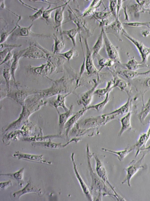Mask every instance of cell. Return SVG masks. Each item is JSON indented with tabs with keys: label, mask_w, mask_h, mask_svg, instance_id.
<instances>
[{
	"label": "cell",
	"mask_w": 150,
	"mask_h": 201,
	"mask_svg": "<svg viewBox=\"0 0 150 201\" xmlns=\"http://www.w3.org/2000/svg\"><path fill=\"white\" fill-rule=\"evenodd\" d=\"M52 82L50 88L39 90V93L43 99L47 98L59 94L71 93L75 90L74 86V79L66 74L61 78L55 80L48 78Z\"/></svg>",
	"instance_id": "1"
},
{
	"label": "cell",
	"mask_w": 150,
	"mask_h": 201,
	"mask_svg": "<svg viewBox=\"0 0 150 201\" xmlns=\"http://www.w3.org/2000/svg\"><path fill=\"white\" fill-rule=\"evenodd\" d=\"M86 151L88 166L92 182L91 193L93 192L94 195L96 194L98 195L97 200H100L102 199L101 195L103 196L110 195L116 198L115 195L112 194L111 190L107 187L104 183V182L96 174L92 169L91 164V159L93 155L90 151L88 145L86 147Z\"/></svg>",
	"instance_id": "2"
},
{
	"label": "cell",
	"mask_w": 150,
	"mask_h": 201,
	"mask_svg": "<svg viewBox=\"0 0 150 201\" xmlns=\"http://www.w3.org/2000/svg\"><path fill=\"white\" fill-rule=\"evenodd\" d=\"M39 90L31 88L22 85L18 81L11 80L9 90L7 92V97L23 105L29 96L38 93Z\"/></svg>",
	"instance_id": "3"
},
{
	"label": "cell",
	"mask_w": 150,
	"mask_h": 201,
	"mask_svg": "<svg viewBox=\"0 0 150 201\" xmlns=\"http://www.w3.org/2000/svg\"><path fill=\"white\" fill-rule=\"evenodd\" d=\"M29 45H33L41 49L45 53L47 61L51 63L55 68V74L64 72V65L67 60L63 57L50 52L42 46L37 41L29 40Z\"/></svg>",
	"instance_id": "4"
},
{
	"label": "cell",
	"mask_w": 150,
	"mask_h": 201,
	"mask_svg": "<svg viewBox=\"0 0 150 201\" xmlns=\"http://www.w3.org/2000/svg\"><path fill=\"white\" fill-rule=\"evenodd\" d=\"M33 25L31 24L27 27H23L18 24L16 28L10 36V39L13 41L16 40L20 37H31L40 39L50 38L52 36L50 34H45L35 33L33 32L31 29Z\"/></svg>",
	"instance_id": "5"
},
{
	"label": "cell",
	"mask_w": 150,
	"mask_h": 201,
	"mask_svg": "<svg viewBox=\"0 0 150 201\" xmlns=\"http://www.w3.org/2000/svg\"><path fill=\"white\" fill-rule=\"evenodd\" d=\"M109 122L106 114L96 117H91L78 123L79 127L85 129L95 128L106 124Z\"/></svg>",
	"instance_id": "6"
},
{
	"label": "cell",
	"mask_w": 150,
	"mask_h": 201,
	"mask_svg": "<svg viewBox=\"0 0 150 201\" xmlns=\"http://www.w3.org/2000/svg\"><path fill=\"white\" fill-rule=\"evenodd\" d=\"M94 85L92 88L87 91L81 94L77 101L78 104L86 108L90 106L93 98L95 91L101 82L99 74L97 75L96 79H93Z\"/></svg>",
	"instance_id": "7"
},
{
	"label": "cell",
	"mask_w": 150,
	"mask_h": 201,
	"mask_svg": "<svg viewBox=\"0 0 150 201\" xmlns=\"http://www.w3.org/2000/svg\"><path fill=\"white\" fill-rule=\"evenodd\" d=\"M146 154L144 153L142 157L138 161H132L129 165L124 169L126 172V176L125 179L122 182L123 184L127 182L128 186L130 187V181L133 177L140 169L144 168L142 164L143 159Z\"/></svg>",
	"instance_id": "8"
},
{
	"label": "cell",
	"mask_w": 150,
	"mask_h": 201,
	"mask_svg": "<svg viewBox=\"0 0 150 201\" xmlns=\"http://www.w3.org/2000/svg\"><path fill=\"white\" fill-rule=\"evenodd\" d=\"M27 69L28 71L34 74L45 77L47 78H48L47 76L55 74L56 71L55 67L48 61L38 66L29 65Z\"/></svg>",
	"instance_id": "9"
},
{
	"label": "cell",
	"mask_w": 150,
	"mask_h": 201,
	"mask_svg": "<svg viewBox=\"0 0 150 201\" xmlns=\"http://www.w3.org/2000/svg\"><path fill=\"white\" fill-rule=\"evenodd\" d=\"M129 83L133 86L138 92L141 93L143 105L144 103V96L145 93L150 89V76L145 77H137L130 80Z\"/></svg>",
	"instance_id": "10"
},
{
	"label": "cell",
	"mask_w": 150,
	"mask_h": 201,
	"mask_svg": "<svg viewBox=\"0 0 150 201\" xmlns=\"http://www.w3.org/2000/svg\"><path fill=\"white\" fill-rule=\"evenodd\" d=\"M123 34L130 40L138 49L142 58L141 62L147 64L148 58L150 55V48L146 47L141 42L129 35L127 33H123Z\"/></svg>",
	"instance_id": "11"
},
{
	"label": "cell",
	"mask_w": 150,
	"mask_h": 201,
	"mask_svg": "<svg viewBox=\"0 0 150 201\" xmlns=\"http://www.w3.org/2000/svg\"><path fill=\"white\" fill-rule=\"evenodd\" d=\"M29 46L22 56V58L34 60L42 59L47 60L45 53L41 49L32 45Z\"/></svg>",
	"instance_id": "12"
},
{
	"label": "cell",
	"mask_w": 150,
	"mask_h": 201,
	"mask_svg": "<svg viewBox=\"0 0 150 201\" xmlns=\"http://www.w3.org/2000/svg\"><path fill=\"white\" fill-rule=\"evenodd\" d=\"M111 71L113 77V79L112 80L113 89L115 88H118L121 91H125L129 97H131L132 85L129 83H127L120 78L114 71Z\"/></svg>",
	"instance_id": "13"
},
{
	"label": "cell",
	"mask_w": 150,
	"mask_h": 201,
	"mask_svg": "<svg viewBox=\"0 0 150 201\" xmlns=\"http://www.w3.org/2000/svg\"><path fill=\"white\" fill-rule=\"evenodd\" d=\"M96 162V170L98 175L105 182L107 183L110 186L112 190L113 191L116 197L119 196L115 191L114 187L111 184L108 179L106 170L103 164L98 156L93 154Z\"/></svg>",
	"instance_id": "14"
},
{
	"label": "cell",
	"mask_w": 150,
	"mask_h": 201,
	"mask_svg": "<svg viewBox=\"0 0 150 201\" xmlns=\"http://www.w3.org/2000/svg\"><path fill=\"white\" fill-rule=\"evenodd\" d=\"M102 30L106 50L108 56L110 58L114 60L115 62L121 63L119 55L117 50L108 39L103 30Z\"/></svg>",
	"instance_id": "15"
},
{
	"label": "cell",
	"mask_w": 150,
	"mask_h": 201,
	"mask_svg": "<svg viewBox=\"0 0 150 201\" xmlns=\"http://www.w3.org/2000/svg\"><path fill=\"white\" fill-rule=\"evenodd\" d=\"M86 53L85 59V68L87 74L90 75H97L100 72L94 65L91 52L87 43H86Z\"/></svg>",
	"instance_id": "16"
},
{
	"label": "cell",
	"mask_w": 150,
	"mask_h": 201,
	"mask_svg": "<svg viewBox=\"0 0 150 201\" xmlns=\"http://www.w3.org/2000/svg\"><path fill=\"white\" fill-rule=\"evenodd\" d=\"M86 111L85 108H83L73 115L66 123L64 128L65 130V135L67 139H69V134L70 130Z\"/></svg>",
	"instance_id": "17"
},
{
	"label": "cell",
	"mask_w": 150,
	"mask_h": 201,
	"mask_svg": "<svg viewBox=\"0 0 150 201\" xmlns=\"http://www.w3.org/2000/svg\"><path fill=\"white\" fill-rule=\"evenodd\" d=\"M27 50V48L21 50L15 51L13 55V58L11 61L10 68L13 80L15 82L16 81L15 78L16 71L19 66V61L22 58V56Z\"/></svg>",
	"instance_id": "18"
},
{
	"label": "cell",
	"mask_w": 150,
	"mask_h": 201,
	"mask_svg": "<svg viewBox=\"0 0 150 201\" xmlns=\"http://www.w3.org/2000/svg\"><path fill=\"white\" fill-rule=\"evenodd\" d=\"M67 3H66L63 6L56 10L54 17L53 28L57 33L59 32L62 35V26L64 19V12Z\"/></svg>",
	"instance_id": "19"
},
{
	"label": "cell",
	"mask_w": 150,
	"mask_h": 201,
	"mask_svg": "<svg viewBox=\"0 0 150 201\" xmlns=\"http://www.w3.org/2000/svg\"><path fill=\"white\" fill-rule=\"evenodd\" d=\"M74 153H73L72 154L71 158L73 162L74 169V172H75V174L77 178V179L79 181L83 192L86 195V197L89 200H92V197L91 196V195L89 188L86 184L83 181L80 175L79 174L77 169L76 165L74 159Z\"/></svg>",
	"instance_id": "20"
},
{
	"label": "cell",
	"mask_w": 150,
	"mask_h": 201,
	"mask_svg": "<svg viewBox=\"0 0 150 201\" xmlns=\"http://www.w3.org/2000/svg\"><path fill=\"white\" fill-rule=\"evenodd\" d=\"M13 156L15 157H17L19 159H23L48 164H51L50 162H47L43 159V155L38 156L24 154L18 151L15 152L13 154Z\"/></svg>",
	"instance_id": "21"
},
{
	"label": "cell",
	"mask_w": 150,
	"mask_h": 201,
	"mask_svg": "<svg viewBox=\"0 0 150 201\" xmlns=\"http://www.w3.org/2000/svg\"><path fill=\"white\" fill-rule=\"evenodd\" d=\"M117 75L129 80L142 75H148V71L144 72H138L127 69L119 70L115 72Z\"/></svg>",
	"instance_id": "22"
},
{
	"label": "cell",
	"mask_w": 150,
	"mask_h": 201,
	"mask_svg": "<svg viewBox=\"0 0 150 201\" xmlns=\"http://www.w3.org/2000/svg\"><path fill=\"white\" fill-rule=\"evenodd\" d=\"M73 105L70 106L69 110L65 113H60L58 112L59 115V134H61L64 128L65 124L69 118L73 115Z\"/></svg>",
	"instance_id": "23"
},
{
	"label": "cell",
	"mask_w": 150,
	"mask_h": 201,
	"mask_svg": "<svg viewBox=\"0 0 150 201\" xmlns=\"http://www.w3.org/2000/svg\"><path fill=\"white\" fill-rule=\"evenodd\" d=\"M131 110L126 115L121 118L120 122L121 124V128L119 133L118 136H121L127 130L132 129V127L131 124Z\"/></svg>",
	"instance_id": "24"
},
{
	"label": "cell",
	"mask_w": 150,
	"mask_h": 201,
	"mask_svg": "<svg viewBox=\"0 0 150 201\" xmlns=\"http://www.w3.org/2000/svg\"><path fill=\"white\" fill-rule=\"evenodd\" d=\"M71 93H69L65 94H59L58 95L56 100L50 102V104L52 106L54 107L59 111L58 108L60 107L63 108L65 112L68 111L69 108L65 104L66 98Z\"/></svg>",
	"instance_id": "25"
},
{
	"label": "cell",
	"mask_w": 150,
	"mask_h": 201,
	"mask_svg": "<svg viewBox=\"0 0 150 201\" xmlns=\"http://www.w3.org/2000/svg\"><path fill=\"white\" fill-rule=\"evenodd\" d=\"M132 101L131 97H128L127 101L124 104L118 108L108 114L114 115L116 117L118 116L127 114L131 110Z\"/></svg>",
	"instance_id": "26"
},
{
	"label": "cell",
	"mask_w": 150,
	"mask_h": 201,
	"mask_svg": "<svg viewBox=\"0 0 150 201\" xmlns=\"http://www.w3.org/2000/svg\"><path fill=\"white\" fill-rule=\"evenodd\" d=\"M34 192L39 195L40 193V189H37L31 184L29 181L27 184L23 189L14 193L13 195L15 197L18 198L22 195L28 193Z\"/></svg>",
	"instance_id": "27"
},
{
	"label": "cell",
	"mask_w": 150,
	"mask_h": 201,
	"mask_svg": "<svg viewBox=\"0 0 150 201\" xmlns=\"http://www.w3.org/2000/svg\"><path fill=\"white\" fill-rule=\"evenodd\" d=\"M95 128L85 129L81 128L77 122L69 132V136L74 137H79L84 136Z\"/></svg>",
	"instance_id": "28"
},
{
	"label": "cell",
	"mask_w": 150,
	"mask_h": 201,
	"mask_svg": "<svg viewBox=\"0 0 150 201\" xmlns=\"http://www.w3.org/2000/svg\"><path fill=\"white\" fill-rule=\"evenodd\" d=\"M150 136V126L147 132L142 134L140 136L136 144L134 145L136 150L135 157L137 156L143 146H145Z\"/></svg>",
	"instance_id": "29"
},
{
	"label": "cell",
	"mask_w": 150,
	"mask_h": 201,
	"mask_svg": "<svg viewBox=\"0 0 150 201\" xmlns=\"http://www.w3.org/2000/svg\"><path fill=\"white\" fill-rule=\"evenodd\" d=\"M31 144L35 146H40L46 148L50 149H57L65 147V144L62 145V143H56L52 142L51 140L48 141L32 142Z\"/></svg>",
	"instance_id": "30"
},
{
	"label": "cell",
	"mask_w": 150,
	"mask_h": 201,
	"mask_svg": "<svg viewBox=\"0 0 150 201\" xmlns=\"http://www.w3.org/2000/svg\"><path fill=\"white\" fill-rule=\"evenodd\" d=\"M125 65L127 69L133 71H136L140 69L149 67L147 64L142 63L141 62H138L134 58L129 60L125 64Z\"/></svg>",
	"instance_id": "31"
},
{
	"label": "cell",
	"mask_w": 150,
	"mask_h": 201,
	"mask_svg": "<svg viewBox=\"0 0 150 201\" xmlns=\"http://www.w3.org/2000/svg\"><path fill=\"white\" fill-rule=\"evenodd\" d=\"M53 35L54 43L52 48V52L54 54H58L61 53L64 49L65 43L63 40H61L59 39L57 34H53Z\"/></svg>",
	"instance_id": "32"
},
{
	"label": "cell",
	"mask_w": 150,
	"mask_h": 201,
	"mask_svg": "<svg viewBox=\"0 0 150 201\" xmlns=\"http://www.w3.org/2000/svg\"><path fill=\"white\" fill-rule=\"evenodd\" d=\"M134 149V147L133 146L131 147L127 148L124 150L119 151H112L104 148H103L101 149L105 151L116 155L118 156L119 160L120 161H122Z\"/></svg>",
	"instance_id": "33"
},
{
	"label": "cell",
	"mask_w": 150,
	"mask_h": 201,
	"mask_svg": "<svg viewBox=\"0 0 150 201\" xmlns=\"http://www.w3.org/2000/svg\"><path fill=\"white\" fill-rule=\"evenodd\" d=\"M60 138L63 139L64 137L61 135H49L45 136H34L30 137H25L23 138V140L28 142H37L45 141L46 140H51V139Z\"/></svg>",
	"instance_id": "34"
},
{
	"label": "cell",
	"mask_w": 150,
	"mask_h": 201,
	"mask_svg": "<svg viewBox=\"0 0 150 201\" xmlns=\"http://www.w3.org/2000/svg\"><path fill=\"white\" fill-rule=\"evenodd\" d=\"M110 92H109L107 94L105 99L102 101L95 105L89 106L87 108H84L86 111L89 110L93 109L99 112L102 110L109 101Z\"/></svg>",
	"instance_id": "35"
},
{
	"label": "cell",
	"mask_w": 150,
	"mask_h": 201,
	"mask_svg": "<svg viewBox=\"0 0 150 201\" xmlns=\"http://www.w3.org/2000/svg\"><path fill=\"white\" fill-rule=\"evenodd\" d=\"M2 75L5 81L6 90L8 92L10 89V83L12 77L11 70L9 67H5L2 69Z\"/></svg>",
	"instance_id": "36"
},
{
	"label": "cell",
	"mask_w": 150,
	"mask_h": 201,
	"mask_svg": "<svg viewBox=\"0 0 150 201\" xmlns=\"http://www.w3.org/2000/svg\"><path fill=\"white\" fill-rule=\"evenodd\" d=\"M24 168L20 169L19 171L13 173L1 174V176L9 177L13 179H16L18 182L20 186L22 187L24 183L23 180Z\"/></svg>",
	"instance_id": "37"
},
{
	"label": "cell",
	"mask_w": 150,
	"mask_h": 201,
	"mask_svg": "<svg viewBox=\"0 0 150 201\" xmlns=\"http://www.w3.org/2000/svg\"><path fill=\"white\" fill-rule=\"evenodd\" d=\"M149 113H150V99L145 104H144L143 105L142 110L138 115V117L140 122L142 123Z\"/></svg>",
	"instance_id": "38"
},
{
	"label": "cell",
	"mask_w": 150,
	"mask_h": 201,
	"mask_svg": "<svg viewBox=\"0 0 150 201\" xmlns=\"http://www.w3.org/2000/svg\"><path fill=\"white\" fill-rule=\"evenodd\" d=\"M113 86L112 81H109L107 83V86L105 88L96 90L95 91L94 94L99 97L105 96L108 93L110 92L113 89Z\"/></svg>",
	"instance_id": "39"
},
{
	"label": "cell",
	"mask_w": 150,
	"mask_h": 201,
	"mask_svg": "<svg viewBox=\"0 0 150 201\" xmlns=\"http://www.w3.org/2000/svg\"><path fill=\"white\" fill-rule=\"evenodd\" d=\"M103 32L102 30L100 36L93 47V56L95 57L97 55L102 48L103 45Z\"/></svg>",
	"instance_id": "40"
},
{
	"label": "cell",
	"mask_w": 150,
	"mask_h": 201,
	"mask_svg": "<svg viewBox=\"0 0 150 201\" xmlns=\"http://www.w3.org/2000/svg\"><path fill=\"white\" fill-rule=\"evenodd\" d=\"M62 56L64 58L67 60L69 61L78 56L79 54L77 50L72 48L69 50L63 53H60L57 54Z\"/></svg>",
	"instance_id": "41"
},
{
	"label": "cell",
	"mask_w": 150,
	"mask_h": 201,
	"mask_svg": "<svg viewBox=\"0 0 150 201\" xmlns=\"http://www.w3.org/2000/svg\"><path fill=\"white\" fill-rule=\"evenodd\" d=\"M115 62L113 60L109 58L106 59L103 58L100 59L99 62V64L101 67L99 70V72L104 67H110L113 66Z\"/></svg>",
	"instance_id": "42"
},
{
	"label": "cell",
	"mask_w": 150,
	"mask_h": 201,
	"mask_svg": "<svg viewBox=\"0 0 150 201\" xmlns=\"http://www.w3.org/2000/svg\"><path fill=\"white\" fill-rule=\"evenodd\" d=\"M64 4L50 9V8L51 7V5H50L44 11L42 17L43 18L46 20V22L47 24H48V21L49 19L51 17L52 12L55 10H57L63 6Z\"/></svg>",
	"instance_id": "43"
},
{
	"label": "cell",
	"mask_w": 150,
	"mask_h": 201,
	"mask_svg": "<svg viewBox=\"0 0 150 201\" xmlns=\"http://www.w3.org/2000/svg\"><path fill=\"white\" fill-rule=\"evenodd\" d=\"M21 19V16L19 17V18L18 20L16 25L15 27L13 28L12 30L9 32L7 31H5L1 33V40H0V44L4 43V42L6 41L7 39L9 36L14 31L15 29L17 27V24L18 22Z\"/></svg>",
	"instance_id": "44"
},
{
	"label": "cell",
	"mask_w": 150,
	"mask_h": 201,
	"mask_svg": "<svg viewBox=\"0 0 150 201\" xmlns=\"http://www.w3.org/2000/svg\"><path fill=\"white\" fill-rule=\"evenodd\" d=\"M78 29H72L69 30L64 31L62 34L68 36L72 40L73 44L75 46L76 45L75 39L76 34L79 32Z\"/></svg>",
	"instance_id": "45"
},
{
	"label": "cell",
	"mask_w": 150,
	"mask_h": 201,
	"mask_svg": "<svg viewBox=\"0 0 150 201\" xmlns=\"http://www.w3.org/2000/svg\"><path fill=\"white\" fill-rule=\"evenodd\" d=\"M123 24L127 26L133 27H148L150 30V22L144 23L137 22H127L124 23Z\"/></svg>",
	"instance_id": "46"
},
{
	"label": "cell",
	"mask_w": 150,
	"mask_h": 201,
	"mask_svg": "<svg viewBox=\"0 0 150 201\" xmlns=\"http://www.w3.org/2000/svg\"><path fill=\"white\" fill-rule=\"evenodd\" d=\"M44 7H42L40 9L38 10L36 12L33 14L30 15L29 17L30 20L34 22L35 20L42 17L44 11L46 9Z\"/></svg>",
	"instance_id": "47"
},
{
	"label": "cell",
	"mask_w": 150,
	"mask_h": 201,
	"mask_svg": "<svg viewBox=\"0 0 150 201\" xmlns=\"http://www.w3.org/2000/svg\"><path fill=\"white\" fill-rule=\"evenodd\" d=\"M137 3L141 7L143 11L142 13L145 12L146 10L150 9V0H136Z\"/></svg>",
	"instance_id": "48"
},
{
	"label": "cell",
	"mask_w": 150,
	"mask_h": 201,
	"mask_svg": "<svg viewBox=\"0 0 150 201\" xmlns=\"http://www.w3.org/2000/svg\"><path fill=\"white\" fill-rule=\"evenodd\" d=\"M15 48H6L4 49L0 52V62H1L7 56L10 51H12Z\"/></svg>",
	"instance_id": "49"
},
{
	"label": "cell",
	"mask_w": 150,
	"mask_h": 201,
	"mask_svg": "<svg viewBox=\"0 0 150 201\" xmlns=\"http://www.w3.org/2000/svg\"><path fill=\"white\" fill-rule=\"evenodd\" d=\"M22 46L21 45H10L4 43L0 44V51L6 48H19Z\"/></svg>",
	"instance_id": "50"
},
{
	"label": "cell",
	"mask_w": 150,
	"mask_h": 201,
	"mask_svg": "<svg viewBox=\"0 0 150 201\" xmlns=\"http://www.w3.org/2000/svg\"><path fill=\"white\" fill-rule=\"evenodd\" d=\"M110 14L109 13H96L95 15L99 18H104L110 16Z\"/></svg>",
	"instance_id": "51"
},
{
	"label": "cell",
	"mask_w": 150,
	"mask_h": 201,
	"mask_svg": "<svg viewBox=\"0 0 150 201\" xmlns=\"http://www.w3.org/2000/svg\"><path fill=\"white\" fill-rule=\"evenodd\" d=\"M11 185L12 182L11 180H9L8 181L5 182H1L0 187L1 188L4 189Z\"/></svg>",
	"instance_id": "52"
},
{
	"label": "cell",
	"mask_w": 150,
	"mask_h": 201,
	"mask_svg": "<svg viewBox=\"0 0 150 201\" xmlns=\"http://www.w3.org/2000/svg\"><path fill=\"white\" fill-rule=\"evenodd\" d=\"M116 1H112L110 4V9L112 13L115 15L116 14V7L117 6Z\"/></svg>",
	"instance_id": "53"
},
{
	"label": "cell",
	"mask_w": 150,
	"mask_h": 201,
	"mask_svg": "<svg viewBox=\"0 0 150 201\" xmlns=\"http://www.w3.org/2000/svg\"><path fill=\"white\" fill-rule=\"evenodd\" d=\"M142 34L144 37H146L150 34V30H144L141 32Z\"/></svg>",
	"instance_id": "54"
},
{
	"label": "cell",
	"mask_w": 150,
	"mask_h": 201,
	"mask_svg": "<svg viewBox=\"0 0 150 201\" xmlns=\"http://www.w3.org/2000/svg\"><path fill=\"white\" fill-rule=\"evenodd\" d=\"M5 7V5L4 3V0H0V8L1 9H4Z\"/></svg>",
	"instance_id": "55"
},
{
	"label": "cell",
	"mask_w": 150,
	"mask_h": 201,
	"mask_svg": "<svg viewBox=\"0 0 150 201\" xmlns=\"http://www.w3.org/2000/svg\"><path fill=\"white\" fill-rule=\"evenodd\" d=\"M147 12L150 13V9L146 10V11L145 12Z\"/></svg>",
	"instance_id": "56"
},
{
	"label": "cell",
	"mask_w": 150,
	"mask_h": 201,
	"mask_svg": "<svg viewBox=\"0 0 150 201\" xmlns=\"http://www.w3.org/2000/svg\"><path fill=\"white\" fill-rule=\"evenodd\" d=\"M149 72L148 75H150V70H148Z\"/></svg>",
	"instance_id": "57"
},
{
	"label": "cell",
	"mask_w": 150,
	"mask_h": 201,
	"mask_svg": "<svg viewBox=\"0 0 150 201\" xmlns=\"http://www.w3.org/2000/svg\"><path fill=\"white\" fill-rule=\"evenodd\" d=\"M148 147L150 149V145Z\"/></svg>",
	"instance_id": "58"
}]
</instances>
